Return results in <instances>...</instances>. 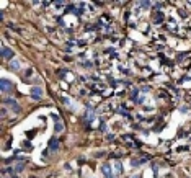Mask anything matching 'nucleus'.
<instances>
[{"label": "nucleus", "mask_w": 191, "mask_h": 178, "mask_svg": "<svg viewBox=\"0 0 191 178\" xmlns=\"http://www.w3.org/2000/svg\"><path fill=\"white\" fill-rule=\"evenodd\" d=\"M0 88H2V91H10L11 88H13V82L7 80V78H2V82H0Z\"/></svg>", "instance_id": "1"}, {"label": "nucleus", "mask_w": 191, "mask_h": 178, "mask_svg": "<svg viewBox=\"0 0 191 178\" xmlns=\"http://www.w3.org/2000/svg\"><path fill=\"white\" fill-rule=\"evenodd\" d=\"M31 95H33L34 100H41L42 98V88L41 87H33L31 88Z\"/></svg>", "instance_id": "2"}, {"label": "nucleus", "mask_w": 191, "mask_h": 178, "mask_svg": "<svg viewBox=\"0 0 191 178\" xmlns=\"http://www.w3.org/2000/svg\"><path fill=\"white\" fill-rule=\"evenodd\" d=\"M101 173H103L104 178H111V176H113V173H111V167H109L108 163H104L103 167H101Z\"/></svg>", "instance_id": "3"}, {"label": "nucleus", "mask_w": 191, "mask_h": 178, "mask_svg": "<svg viewBox=\"0 0 191 178\" xmlns=\"http://www.w3.org/2000/svg\"><path fill=\"white\" fill-rule=\"evenodd\" d=\"M2 57L11 59V57H13V51H11V49H8V47H5V46H2Z\"/></svg>", "instance_id": "4"}, {"label": "nucleus", "mask_w": 191, "mask_h": 178, "mask_svg": "<svg viewBox=\"0 0 191 178\" xmlns=\"http://www.w3.org/2000/svg\"><path fill=\"white\" fill-rule=\"evenodd\" d=\"M5 103H7V105H10V106H13L16 113L20 111V106H18V103H16L15 100H13V98H5Z\"/></svg>", "instance_id": "5"}, {"label": "nucleus", "mask_w": 191, "mask_h": 178, "mask_svg": "<svg viewBox=\"0 0 191 178\" xmlns=\"http://www.w3.org/2000/svg\"><path fill=\"white\" fill-rule=\"evenodd\" d=\"M49 149H51L52 152H56V150L59 149V140H57V137L51 139V142H49Z\"/></svg>", "instance_id": "6"}, {"label": "nucleus", "mask_w": 191, "mask_h": 178, "mask_svg": "<svg viewBox=\"0 0 191 178\" xmlns=\"http://www.w3.org/2000/svg\"><path fill=\"white\" fill-rule=\"evenodd\" d=\"M20 67H21L20 60H16V59H11V62H10V69H13V70H18Z\"/></svg>", "instance_id": "7"}, {"label": "nucleus", "mask_w": 191, "mask_h": 178, "mask_svg": "<svg viewBox=\"0 0 191 178\" xmlns=\"http://www.w3.org/2000/svg\"><path fill=\"white\" fill-rule=\"evenodd\" d=\"M114 171H116V176H118V175H121V171H122L121 162H116V165H114Z\"/></svg>", "instance_id": "8"}, {"label": "nucleus", "mask_w": 191, "mask_h": 178, "mask_svg": "<svg viewBox=\"0 0 191 178\" xmlns=\"http://www.w3.org/2000/svg\"><path fill=\"white\" fill-rule=\"evenodd\" d=\"M23 167H24V163H23V162H20V163H18L16 167H15V171H21V170H23Z\"/></svg>", "instance_id": "9"}, {"label": "nucleus", "mask_w": 191, "mask_h": 178, "mask_svg": "<svg viewBox=\"0 0 191 178\" xmlns=\"http://www.w3.org/2000/svg\"><path fill=\"white\" fill-rule=\"evenodd\" d=\"M62 129H64V127H62V124H60V122H57V124H56V131H57V132H60Z\"/></svg>", "instance_id": "10"}, {"label": "nucleus", "mask_w": 191, "mask_h": 178, "mask_svg": "<svg viewBox=\"0 0 191 178\" xmlns=\"http://www.w3.org/2000/svg\"><path fill=\"white\" fill-rule=\"evenodd\" d=\"M149 2H142V3H140V7H142V8H149Z\"/></svg>", "instance_id": "11"}, {"label": "nucleus", "mask_w": 191, "mask_h": 178, "mask_svg": "<svg viewBox=\"0 0 191 178\" xmlns=\"http://www.w3.org/2000/svg\"><path fill=\"white\" fill-rule=\"evenodd\" d=\"M132 178H140V176H139V175H134V176H132Z\"/></svg>", "instance_id": "12"}]
</instances>
